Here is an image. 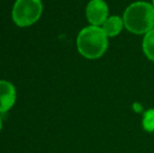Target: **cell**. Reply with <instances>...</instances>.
Listing matches in <instances>:
<instances>
[{
    "instance_id": "obj_1",
    "label": "cell",
    "mask_w": 154,
    "mask_h": 153,
    "mask_svg": "<svg viewBox=\"0 0 154 153\" xmlns=\"http://www.w3.org/2000/svg\"><path fill=\"white\" fill-rule=\"evenodd\" d=\"M123 21L130 33L145 35L154 29V6L145 1L133 2L126 8Z\"/></svg>"
},
{
    "instance_id": "obj_2",
    "label": "cell",
    "mask_w": 154,
    "mask_h": 153,
    "mask_svg": "<svg viewBox=\"0 0 154 153\" xmlns=\"http://www.w3.org/2000/svg\"><path fill=\"white\" fill-rule=\"evenodd\" d=\"M79 53L86 59H99L108 47V37L101 26H89L83 29L77 38Z\"/></svg>"
},
{
    "instance_id": "obj_3",
    "label": "cell",
    "mask_w": 154,
    "mask_h": 153,
    "mask_svg": "<svg viewBox=\"0 0 154 153\" xmlns=\"http://www.w3.org/2000/svg\"><path fill=\"white\" fill-rule=\"evenodd\" d=\"M42 14L41 0H17L14 4L12 17L18 26L25 27L34 24Z\"/></svg>"
},
{
    "instance_id": "obj_4",
    "label": "cell",
    "mask_w": 154,
    "mask_h": 153,
    "mask_svg": "<svg viewBox=\"0 0 154 153\" xmlns=\"http://www.w3.org/2000/svg\"><path fill=\"white\" fill-rule=\"evenodd\" d=\"M86 17L91 25H103L109 17L107 3L104 0H90L86 6Z\"/></svg>"
},
{
    "instance_id": "obj_5",
    "label": "cell",
    "mask_w": 154,
    "mask_h": 153,
    "mask_svg": "<svg viewBox=\"0 0 154 153\" xmlns=\"http://www.w3.org/2000/svg\"><path fill=\"white\" fill-rule=\"evenodd\" d=\"M16 101V89L12 83L8 81H0V112L8 111Z\"/></svg>"
},
{
    "instance_id": "obj_6",
    "label": "cell",
    "mask_w": 154,
    "mask_h": 153,
    "mask_svg": "<svg viewBox=\"0 0 154 153\" xmlns=\"http://www.w3.org/2000/svg\"><path fill=\"white\" fill-rule=\"evenodd\" d=\"M124 26L125 25H124L123 18L113 15V16L108 17V19L102 25V29L107 37H116L122 32Z\"/></svg>"
},
{
    "instance_id": "obj_7",
    "label": "cell",
    "mask_w": 154,
    "mask_h": 153,
    "mask_svg": "<svg viewBox=\"0 0 154 153\" xmlns=\"http://www.w3.org/2000/svg\"><path fill=\"white\" fill-rule=\"evenodd\" d=\"M143 51L149 60L154 62V29L145 34L143 40Z\"/></svg>"
},
{
    "instance_id": "obj_8",
    "label": "cell",
    "mask_w": 154,
    "mask_h": 153,
    "mask_svg": "<svg viewBox=\"0 0 154 153\" xmlns=\"http://www.w3.org/2000/svg\"><path fill=\"white\" fill-rule=\"evenodd\" d=\"M143 127L148 132L154 131V109H149L143 118Z\"/></svg>"
},
{
    "instance_id": "obj_9",
    "label": "cell",
    "mask_w": 154,
    "mask_h": 153,
    "mask_svg": "<svg viewBox=\"0 0 154 153\" xmlns=\"http://www.w3.org/2000/svg\"><path fill=\"white\" fill-rule=\"evenodd\" d=\"M2 128V120H1V116H0V130Z\"/></svg>"
},
{
    "instance_id": "obj_10",
    "label": "cell",
    "mask_w": 154,
    "mask_h": 153,
    "mask_svg": "<svg viewBox=\"0 0 154 153\" xmlns=\"http://www.w3.org/2000/svg\"><path fill=\"white\" fill-rule=\"evenodd\" d=\"M152 5L154 6V0H152Z\"/></svg>"
}]
</instances>
